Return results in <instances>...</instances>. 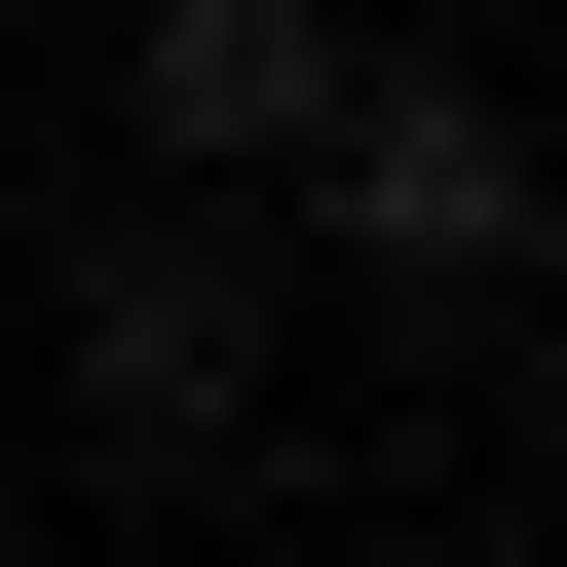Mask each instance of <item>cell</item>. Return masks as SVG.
I'll return each instance as SVG.
<instances>
[{
  "label": "cell",
  "mask_w": 567,
  "mask_h": 567,
  "mask_svg": "<svg viewBox=\"0 0 567 567\" xmlns=\"http://www.w3.org/2000/svg\"><path fill=\"white\" fill-rule=\"evenodd\" d=\"M76 454H265V379H303V303H265V189H114L76 303H39Z\"/></svg>",
  "instance_id": "obj_1"
},
{
  "label": "cell",
  "mask_w": 567,
  "mask_h": 567,
  "mask_svg": "<svg viewBox=\"0 0 567 567\" xmlns=\"http://www.w3.org/2000/svg\"><path fill=\"white\" fill-rule=\"evenodd\" d=\"M265 227H341L379 303H454V341H492V303H529V114H492V76H341Z\"/></svg>",
  "instance_id": "obj_2"
},
{
  "label": "cell",
  "mask_w": 567,
  "mask_h": 567,
  "mask_svg": "<svg viewBox=\"0 0 567 567\" xmlns=\"http://www.w3.org/2000/svg\"><path fill=\"white\" fill-rule=\"evenodd\" d=\"M379 39L341 0H114V114H152V189H303V114H341Z\"/></svg>",
  "instance_id": "obj_3"
},
{
  "label": "cell",
  "mask_w": 567,
  "mask_h": 567,
  "mask_svg": "<svg viewBox=\"0 0 567 567\" xmlns=\"http://www.w3.org/2000/svg\"><path fill=\"white\" fill-rule=\"evenodd\" d=\"M76 567H114V529H76Z\"/></svg>",
  "instance_id": "obj_4"
}]
</instances>
